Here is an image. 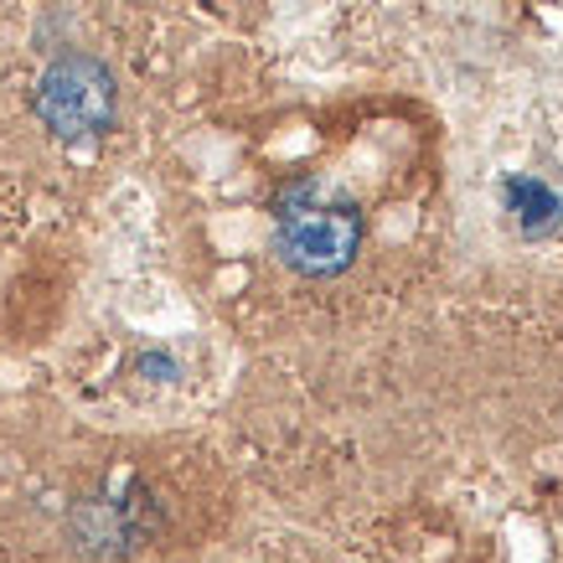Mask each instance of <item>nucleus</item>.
I'll return each mask as SVG.
<instances>
[{
  "mask_svg": "<svg viewBox=\"0 0 563 563\" xmlns=\"http://www.w3.org/2000/svg\"><path fill=\"white\" fill-rule=\"evenodd\" d=\"M73 543L93 553V559H130L140 543H151L155 532V507L151 496L130 486L124 496H88L68 517Z\"/></svg>",
  "mask_w": 563,
  "mask_h": 563,
  "instance_id": "nucleus-3",
  "label": "nucleus"
},
{
  "mask_svg": "<svg viewBox=\"0 0 563 563\" xmlns=\"http://www.w3.org/2000/svg\"><path fill=\"white\" fill-rule=\"evenodd\" d=\"M36 114L57 140H93L114 124V78L99 57L68 52L36 84Z\"/></svg>",
  "mask_w": 563,
  "mask_h": 563,
  "instance_id": "nucleus-2",
  "label": "nucleus"
},
{
  "mask_svg": "<svg viewBox=\"0 0 563 563\" xmlns=\"http://www.w3.org/2000/svg\"><path fill=\"white\" fill-rule=\"evenodd\" d=\"M501 197H507L517 228H522L528 239H548L563 222V197L553 187H543L538 176H507V181H501Z\"/></svg>",
  "mask_w": 563,
  "mask_h": 563,
  "instance_id": "nucleus-4",
  "label": "nucleus"
},
{
  "mask_svg": "<svg viewBox=\"0 0 563 563\" xmlns=\"http://www.w3.org/2000/svg\"><path fill=\"white\" fill-rule=\"evenodd\" d=\"M274 249L306 279H336L362 249V212L321 181H295L274 202Z\"/></svg>",
  "mask_w": 563,
  "mask_h": 563,
  "instance_id": "nucleus-1",
  "label": "nucleus"
}]
</instances>
